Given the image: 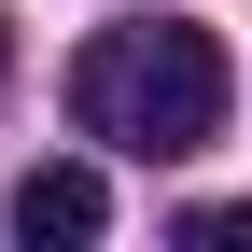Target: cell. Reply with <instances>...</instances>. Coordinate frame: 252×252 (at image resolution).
<instances>
[{
  "label": "cell",
  "instance_id": "cell-1",
  "mask_svg": "<svg viewBox=\"0 0 252 252\" xmlns=\"http://www.w3.org/2000/svg\"><path fill=\"white\" fill-rule=\"evenodd\" d=\"M224 42L210 28H182V14H154V28H98V42L70 56V126L84 140H112V154H210L224 140Z\"/></svg>",
  "mask_w": 252,
  "mask_h": 252
},
{
  "label": "cell",
  "instance_id": "cell-2",
  "mask_svg": "<svg viewBox=\"0 0 252 252\" xmlns=\"http://www.w3.org/2000/svg\"><path fill=\"white\" fill-rule=\"evenodd\" d=\"M98 224H112V182L84 168V154H56V168L14 182V238H28V252H84Z\"/></svg>",
  "mask_w": 252,
  "mask_h": 252
},
{
  "label": "cell",
  "instance_id": "cell-3",
  "mask_svg": "<svg viewBox=\"0 0 252 252\" xmlns=\"http://www.w3.org/2000/svg\"><path fill=\"white\" fill-rule=\"evenodd\" d=\"M182 238L196 252H252V210H182Z\"/></svg>",
  "mask_w": 252,
  "mask_h": 252
},
{
  "label": "cell",
  "instance_id": "cell-4",
  "mask_svg": "<svg viewBox=\"0 0 252 252\" xmlns=\"http://www.w3.org/2000/svg\"><path fill=\"white\" fill-rule=\"evenodd\" d=\"M0 70H14V28H0Z\"/></svg>",
  "mask_w": 252,
  "mask_h": 252
}]
</instances>
